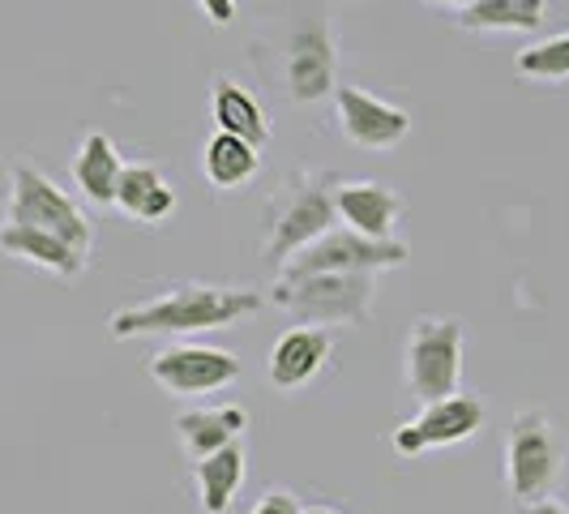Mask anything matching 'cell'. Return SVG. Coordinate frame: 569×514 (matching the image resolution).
<instances>
[{
    "mask_svg": "<svg viewBox=\"0 0 569 514\" xmlns=\"http://www.w3.org/2000/svg\"><path fill=\"white\" fill-rule=\"evenodd\" d=\"M244 428H249V412L240 403H228V407H193V412H180L176 416L180 446H184V455L193 458V463L206 458L210 451L236 442Z\"/></svg>",
    "mask_w": 569,
    "mask_h": 514,
    "instance_id": "obj_15",
    "label": "cell"
},
{
    "mask_svg": "<svg viewBox=\"0 0 569 514\" xmlns=\"http://www.w3.org/2000/svg\"><path fill=\"white\" fill-rule=\"evenodd\" d=\"M206 180L214 185V189H240V185H249L257 171H261V150L253 142H244V138H231V134H214L210 142H206Z\"/></svg>",
    "mask_w": 569,
    "mask_h": 514,
    "instance_id": "obj_20",
    "label": "cell"
},
{
    "mask_svg": "<svg viewBox=\"0 0 569 514\" xmlns=\"http://www.w3.org/2000/svg\"><path fill=\"white\" fill-rule=\"evenodd\" d=\"M305 514H342V511H330V506H313V511H305Z\"/></svg>",
    "mask_w": 569,
    "mask_h": 514,
    "instance_id": "obj_26",
    "label": "cell"
},
{
    "mask_svg": "<svg viewBox=\"0 0 569 514\" xmlns=\"http://www.w3.org/2000/svg\"><path fill=\"white\" fill-rule=\"evenodd\" d=\"M569 446L548 412H518L506 437V485L518 506L552 497V488L566 472Z\"/></svg>",
    "mask_w": 569,
    "mask_h": 514,
    "instance_id": "obj_3",
    "label": "cell"
},
{
    "mask_svg": "<svg viewBox=\"0 0 569 514\" xmlns=\"http://www.w3.org/2000/svg\"><path fill=\"white\" fill-rule=\"evenodd\" d=\"M335 34L321 18H309L291 30V43H287V95L296 103H321L335 86Z\"/></svg>",
    "mask_w": 569,
    "mask_h": 514,
    "instance_id": "obj_10",
    "label": "cell"
},
{
    "mask_svg": "<svg viewBox=\"0 0 569 514\" xmlns=\"http://www.w3.org/2000/svg\"><path fill=\"white\" fill-rule=\"evenodd\" d=\"M462 343L467 330L458 317H416L407 335V391L420 403L455 395L462 382Z\"/></svg>",
    "mask_w": 569,
    "mask_h": 514,
    "instance_id": "obj_4",
    "label": "cell"
},
{
    "mask_svg": "<svg viewBox=\"0 0 569 514\" xmlns=\"http://www.w3.org/2000/svg\"><path fill=\"white\" fill-rule=\"evenodd\" d=\"M120 155L108 134H86L78 155H73V180L94 206H112L116 201V180H120Z\"/></svg>",
    "mask_w": 569,
    "mask_h": 514,
    "instance_id": "obj_19",
    "label": "cell"
},
{
    "mask_svg": "<svg viewBox=\"0 0 569 514\" xmlns=\"http://www.w3.org/2000/svg\"><path fill=\"white\" fill-rule=\"evenodd\" d=\"M335 189H330V176H300L287 185V194L274 201V215H270V240H266V254L283 266L287 257L305 245H313L321 231L335 228Z\"/></svg>",
    "mask_w": 569,
    "mask_h": 514,
    "instance_id": "obj_6",
    "label": "cell"
},
{
    "mask_svg": "<svg viewBox=\"0 0 569 514\" xmlns=\"http://www.w3.org/2000/svg\"><path fill=\"white\" fill-rule=\"evenodd\" d=\"M437 4H458V9H462V4H471V0H437Z\"/></svg>",
    "mask_w": 569,
    "mask_h": 514,
    "instance_id": "obj_27",
    "label": "cell"
},
{
    "mask_svg": "<svg viewBox=\"0 0 569 514\" xmlns=\"http://www.w3.org/2000/svg\"><path fill=\"white\" fill-rule=\"evenodd\" d=\"M335 215L369 240H395V219L402 215V198L377 180H347L335 189Z\"/></svg>",
    "mask_w": 569,
    "mask_h": 514,
    "instance_id": "obj_13",
    "label": "cell"
},
{
    "mask_svg": "<svg viewBox=\"0 0 569 514\" xmlns=\"http://www.w3.org/2000/svg\"><path fill=\"white\" fill-rule=\"evenodd\" d=\"M0 254L34 261V266L52 270L60 279H78L86 270V257H90V254H82V249H73L69 240H60L57 231L34 228V224H9V219H4V228H0Z\"/></svg>",
    "mask_w": 569,
    "mask_h": 514,
    "instance_id": "obj_14",
    "label": "cell"
},
{
    "mask_svg": "<svg viewBox=\"0 0 569 514\" xmlns=\"http://www.w3.org/2000/svg\"><path fill=\"white\" fill-rule=\"evenodd\" d=\"M210 112H214V125L231 134V138H244V142H253L257 150L270 142V120L261 112V103H257L249 90H240L236 82L228 78H219L214 90H210Z\"/></svg>",
    "mask_w": 569,
    "mask_h": 514,
    "instance_id": "obj_18",
    "label": "cell"
},
{
    "mask_svg": "<svg viewBox=\"0 0 569 514\" xmlns=\"http://www.w3.org/2000/svg\"><path fill=\"white\" fill-rule=\"evenodd\" d=\"M485 428V403L476 395H446V399L425 403V412L416 421L395 433V451L399 455H425V451H441V446H458L467 437H476Z\"/></svg>",
    "mask_w": 569,
    "mask_h": 514,
    "instance_id": "obj_8",
    "label": "cell"
},
{
    "mask_svg": "<svg viewBox=\"0 0 569 514\" xmlns=\"http://www.w3.org/2000/svg\"><path fill=\"white\" fill-rule=\"evenodd\" d=\"M372 270H321L279 279L270 300L305 326H365L372 314Z\"/></svg>",
    "mask_w": 569,
    "mask_h": 514,
    "instance_id": "obj_2",
    "label": "cell"
},
{
    "mask_svg": "<svg viewBox=\"0 0 569 514\" xmlns=\"http://www.w3.org/2000/svg\"><path fill=\"white\" fill-rule=\"evenodd\" d=\"M244 467H249V455L240 446V437L210 451L206 458L193 463V481H198V497L206 514H228L231 497L244 485Z\"/></svg>",
    "mask_w": 569,
    "mask_h": 514,
    "instance_id": "obj_16",
    "label": "cell"
},
{
    "mask_svg": "<svg viewBox=\"0 0 569 514\" xmlns=\"http://www.w3.org/2000/svg\"><path fill=\"white\" fill-rule=\"evenodd\" d=\"M9 224H34V228L57 231L60 240H69L82 254H90L94 245V228L78 210V201L30 164L9 168Z\"/></svg>",
    "mask_w": 569,
    "mask_h": 514,
    "instance_id": "obj_5",
    "label": "cell"
},
{
    "mask_svg": "<svg viewBox=\"0 0 569 514\" xmlns=\"http://www.w3.org/2000/svg\"><path fill=\"white\" fill-rule=\"evenodd\" d=\"M548 0H471L462 4V30H536Z\"/></svg>",
    "mask_w": 569,
    "mask_h": 514,
    "instance_id": "obj_21",
    "label": "cell"
},
{
    "mask_svg": "<svg viewBox=\"0 0 569 514\" xmlns=\"http://www.w3.org/2000/svg\"><path fill=\"white\" fill-rule=\"evenodd\" d=\"M518 514H569L566 502H557V497H540V502H527Z\"/></svg>",
    "mask_w": 569,
    "mask_h": 514,
    "instance_id": "obj_25",
    "label": "cell"
},
{
    "mask_svg": "<svg viewBox=\"0 0 569 514\" xmlns=\"http://www.w3.org/2000/svg\"><path fill=\"white\" fill-rule=\"evenodd\" d=\"M330 352H335L330 330L300 322V326H291V330L279 335V343H274V352H270V382H274L279 391H300V386H309L317 373L326 369Z\"/></svg>",
    "mask_w": 569,
    "mask_h": 514,
    "instance_id": "obj_12",
    "label": "cell"
},
{
    "mask_svg": "<svg viewBox=\"0 0 569 514\" xmlns=\"http://www.w3.org/2000/svg\"><path fill=\"white\" fill-rule=\"evenodd\" d=\"M244 373L240 356H231L223 347H198V343H180V347H168L150 360V377L171 391V395H210V391H223L236 377Z\"/></svg>",
    "mask_w": 569,
    "mask_h": 514,
    "instance_id": "obj_9",
    "label": "cell"
},
{
    "mask_svg": "<svg viewBox=\"0 0 569 514\" xmlns=\"http://www.w3.org/2000/svg\"><path fill=\"white\" fill-rule=\"evenodd\" d=\"M112 206H120L124 215H133L142 224H163L176 210V194H171V185L150 164H124L120 180H116Z\"/></svg>",
    "mask_w": 569,
    "mask_h": 514,
    "instance_id": "obj_17",
    "label": "cell"
},
{
    "mask_svg": "<svg viewBox=\"0 0 569 514\" xmlns=\"http://www.w3.org/2000/svg\"><path fill=\"white\" fill-rule=\"evenodd\" d=\"M198 4L206 9V18L214 27H231L236 22V0H198Z\"/></svg>",
    "mask_w": 569,
    "mask_h": 514,
    "instance_id": "obj_24",
    "label": "cell"
},
{
    "mask_svg": "<svg viewBox=\"0 0 569 514\" xmlns=\"http://www.w3.org/2000/svg\"><path fill=\"white\" fill-rule=\"evenodd\" d=\"M335 103H339L342 134L365 150H390L411 134V116L395 103H381L377 95L360 90V86H339Z\"/></svg>",
    "mask_w": 569,
    "mask_h": 514,
    "instance_id": "obj_11",
    "label": "cell"
},
{
    "mask_svg": "<svg viewBox=\"0 0 569 514\" xmlns=\"http://www.w3.org/2000/svg\"><path fill=\"white\" fill-rule=\"evenodd\" d=\"M407 245L402 240H369L360 231L342 228L321 231L313 245L296 249L283 261V279H300V275H321V270H386V266H402L407 261Z\"/></svg>",
    "mask_w": 569,
    "mask_h": 514,
    "instance_id": "obj_7",
    "label": "cell"
},
{
    "mask_svg": "<svg viewBox=\"0 0 569 514\" xmlns=\"http://www.w3.org/2000/svg\"><path fill=\"white\" fill-rule=\"evenodd\" d=\"M513 65H518L522 78L561 82V78H569V34H552V39H543L536 48H522Z\"/></svg>",
    "mask_w": 569,
    "mask_h": 514,
    "instance_id": "obj_22",
    "label": "cell"
},
{
    "mask_svg": "<svg viewBox=\"0 0 569 514\" xmlns=\"http://www.w3.org/2000/svg\"><path fill=\"white\" fill-rule=\"evenodd\" d=\"M249 514H305V511H300L296 493H287V488H270V493H266Z\"/></svg>",
    "mask_w": 569,
    "mask_h": 514,
    "instance_id": "obj_23",
    "label": "cell"
},
{
    "mask_svg": "<svg viewBox=\"0 0 569 514\" xmlns=\"http://www.w3.org/2000/svg\"><path fill=\"white\" fill-rule=\"evenodd\" d=\"M261 309V291L249 287H210L189 284L171 287L163 296L129 305L108 317V335L112 339H142V335H193V330H219L236 326L244 317Z\"/></svg>",
    "mask_w": 569,
    "mask_h": 514,
    "instance_id": "obj_1",
    "label": "cell"
}]
</instances>
